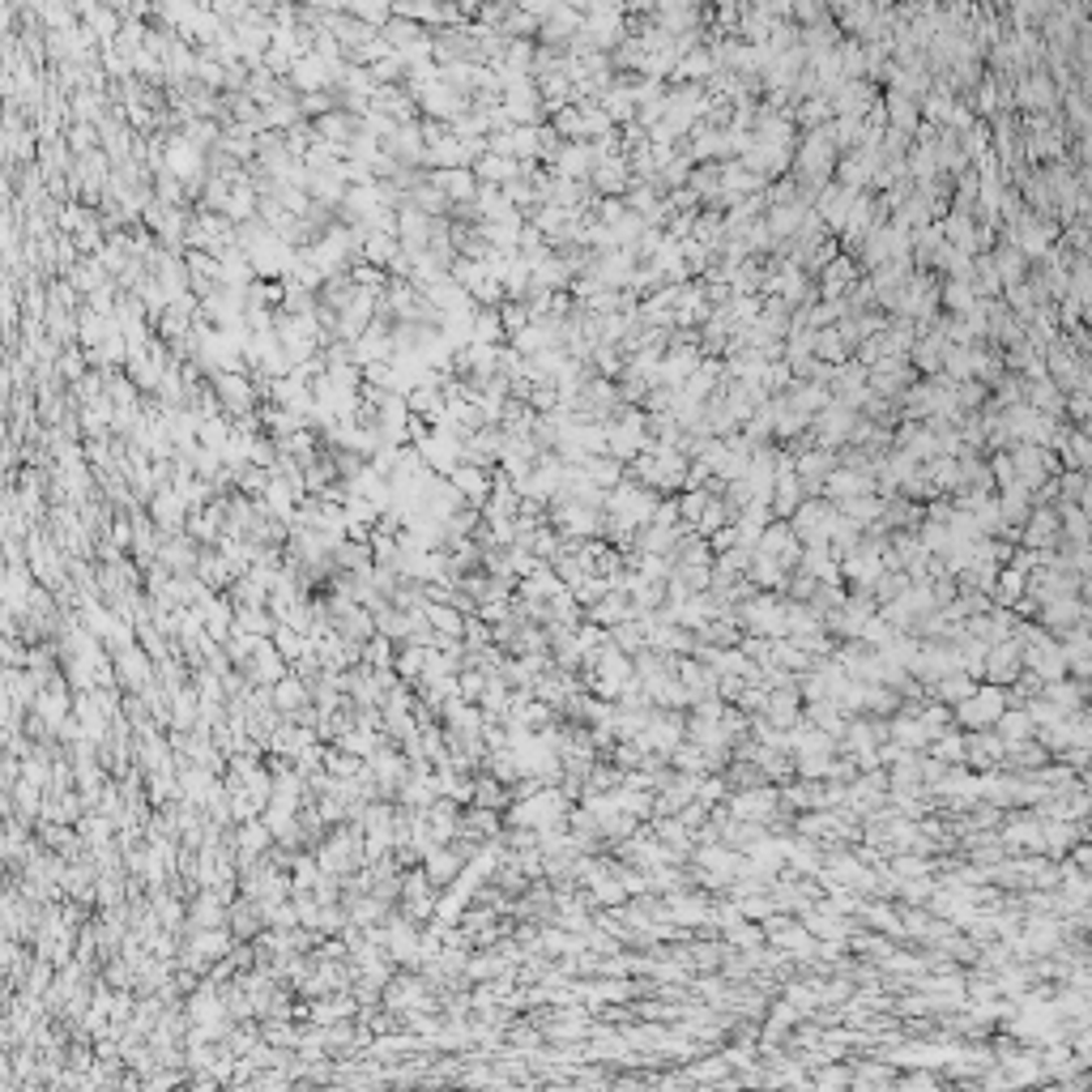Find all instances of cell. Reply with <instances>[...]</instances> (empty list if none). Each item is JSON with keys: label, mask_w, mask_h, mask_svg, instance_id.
Returning <instances> with one entry per match:
<instances>
[{"label": "cell", "mask_w": 1092, "mask_h": 1092, "mask_svg": "<svg viewBox=\"0 0 1092 1092\" xmlns=\"http://www.w3.org/2000/svg\"><path fill=\"white\" fill-rule=\"evenodd\" d=\"M1025 670V661H1020V640L1007 636V640H994L990 649H986V666H981V683H998V687H1007L1011 678Z\"/></svg>", "instance_id": "obj_8"}, {"label": "cell", "mask_w": 1092, "mask_h": 1092, "mask_svg": "<svg viewBox=\"0 0 1092 1092\" xmlns=\"http://www.w3.org/2000/svg\"><path fill=\"white\" fill-rule=\"evenodd\" d=\"M853 278H857V261L845 257V253H836V257L819 270V299H840Z\"/></svg>", "instance_id": "obj_15"}, {"label": "cell", "mask_w": 1092, "mask_h": 1092, "mask_svg": "<svg viewBox=\"0 0 1092 1092\" xmlns=\"http://www.w3.org/2000/svg\"><path fill=\"white\" fill-rule=\"evenodd\" d=\"M853 423H857V410H849L845 402H828L823 410H815L807 423L811 444H819V449H840V444H849Z\"/></svg>", "instance_id": "obj_2"}, {"label": "cell", "mask_w": 1092, "mask_h": 1092, "mask_svg": "<svg viewBox=\"0 0 1092 1092\" xmlns=\"http://www.w3.org/2000/svg\"><path fill=\"white\" fill-rule=\"evenodd\" d=\"M504 802H512V798H508V790H504V781H495V777H482V781H474V807L499 811V807H504Z\"/></svg>", "instance_id": "obj_28"}, {"label": "cell", "mask_w": 1092, "mask_h": 1092, "mask_svg": "<svg viewBox=\"0 0 1092 1092\" xmlns=\"http://www.w3.org/2000/svg\"><path fill=\"white\" fill-rule=\"evenodd\" d=\"M1007 457H1011L1016 482H1025L1029 491H1037L1046 478H1054V474L1063 470L1059 457H1054V449H1046V444H1011Z\"/></svg>", "instance_id": "obj_1"}, {"label": "cell", "mask_w": 1092, "mask_h": 1092, "mask_svg": "<svg viewBox=\"0 0 1092 1092\" xmlns=\"http://www.w3.org/2000/svg\"><path fill=\"white\" fill-rule=\"evenodd\" d=\"M832 516H836V504H832V499H823V495H807V499H802V504H798L790 516H785V521L794 525L798 542L807 547V542H828Z\"/></svg>", "instance_id": "obj_3"}, {"label": "cell", "mask_w": 1092, "mask_h": 1092, "mask_svg": "<svg viewBox=\"0 0 1092 1092\" xmlns=\"http://www.w3.org/2000/svg\"><path fill=\"white\" fill-rule=\"evenodd\" d=\"M581 470L589 474V482H594V487H602V491H611L615 482L623 478V461H615L611 453H589L585 461H581Z\"/></svg>", "instance_id": "obj_19"}, {"label": "cell", "mask_w": 1092, "mask_h": 1092, "mask_svg": "<svg viewBox=\"0 0 1092 1092\" xmlns=\"http://www.w3.org/2000/svg\"><path fill=\"white\" fill-rule=\"evenodd\" d=\"M606 640L615 644V649H623V653H640L644 649V628L636 619H623V623H615V628H606Z\"/></svg>", "instance_id": "obj_25"}, {"label": "cell", "mask_w": 1092, "mask_h": 1092, "mask_svg": "<svg viewBox=\"0 0 1092 1092\" xmlns=\"http://www.w3.org/2000/svg\"><path fill=\"white\" fill-rule=\"evenodd\" d=\"M909 585H913V581L905 577V572H901V568H892V572H880V577L871 581V594H875V602L884 606V602H892V598H901Z\"/></svg>", "instance_id": "obj_26"}, {"label": "cell", "mask_w": 1092, "mask_h": 1092, "mask_svg": "<svg viewBox=\"0 0 1092 1092\" xmlns=\"http://www.w3.org/2000/svg\"><path fill=\"white\" fill-rule=\"evenodd\" d=\"M589 188H594V196H623L632 188L628 158L615 154V158H606V163H598L594 171H589Z\"/></svg>", "instance_id": "obj_12"}, {"label": "cell", "mask_w": 1092, "mask_h": 1092, "mask_svg": "<svg viewBox=\"0 0 1092 1092\" xmlns=\"http://www.w3.org/2000/svg\"><path fill=\"white\" fill-rule=\"evenodd\" d=\"M973 687H977V678H969L964 670H947V674H939V678H935V683H930L926 691H930V700L960 705L964 695H973Z\"/></svg>", "instance_id": "obj_17"}, {"label": "cell", "mask_w": 1092, "mask_h": 1092, "mask_svg": "<svg viewBox=\"0 0 1092 1092\" xmlns=\"http://www.w3.org/2000/svg\"><path fill=\"white\" fill-rule=\"evenodd\" d=\"M880 508H884V499L875 495V491L849 495V499H840V504H836V512L845 516V521H853L857 529H867V525H875V521H880Z\"/></svg>", "instance_id": "obj_16"}, {"label": "cell", "mask_w": 1092, "mask_h": 1092, "mask_svg": "<svg viewBox=\"0 0 1092 1092\" xmlns=\"http://www.w3.org/2000/svg\"><path fill=\"white\" fill-rule=\"evenodd\" d=\"M901 1084H905V1088H935L939 1080H935V1076H926V1071H918V1076H905Z\"/></svg>", "instance_id": "obj_33"}, {"label": "cell", "mask_w": 1092, "mask_h": 1092, "mask_svg": "<svg viewBox=\"0 0 1092 1092\" xmlns=\"http://www.w3.org/2000/svg\"><path fill=\"white\" fill-rule=\"evenodd\" d=\"M674 504H678V521L695 529V521H700V512H705V504H709V491H705V487H687V491L674 495Z\"/></svg>", "instance_id": "obj_27"}, {"label": "cell", "mask_w": 1092, "mask_h": 1092, "mask_svg": "<svg viewBox=\"0 0 1092 1092\" xmlns=\"http://www.w3.org/2000/svg\"><path fill=\"white\" fill-rule=\"evenodd\" d=\"M998 845L1007 853H1042V815L1029 807L1011 819H998Z\"/></svg>", "instance_id": "obj_5"}, {"label": "cell", "mask_w": 1092, "mask_h": 1092, "mask_svg": "<svg viewBox=\"0 0 1092 1092\" xmlns=\"http://www.w3.org/2000/svg\"><path fill=\"white\" fill-rule=\"evenodd\" d=\"M828 393H832V402H845L849 410H857V406L867 402V393H871V388H867V367H863V363H857L853 354H849L845 363H836Z\"/></svg>", "instance_id": "obj_11"}, {"label": "cell", "mask_w": 1092, "mask_h": 1092, "mask_svg": "<svg viewBox=\"0 0 1092 1092\" xmlns=\"http://www.w3.org/2000/svg\"><path fill=\"white\" fill-rule=\"evenodd\" d=\"M474 175H478V184H508L512 175H521V163H516V158H508V154H487V158H482V163L474 167Z\"/></svg>", "instance_id": "obj_22"}, {"label": "cell", "mask_w": 1092, "mask_h": 1092, "mask_svg": "<svg viewBox=\"0 0 1092 1092\" xmlns=\"http://www.w3.org/2000/svg\"><path fill=\"white\" fill-rule=\"evenodd\" d=\"M465 863L461 853H444V849H436L432 853V863H427V875H432V884H449L453 875H457V867Z\"/></svg>", "instance_id": "obj_29"}, {"label": "cell", "mask_w": 1092, "mask_h": 1092, "mask_svg": "<svg viewBox=\"0 0 1092 1092\" xmlns=\"http://www.w3.org/2000/svg\"><path fill=\"white\" fill-rule=\"evenodd\" d=\"M1002 760V739L994 734V726L986 730H964V768L973 773H990Z\"/></svg>", "instance_id": "obj_10"}, {"label": "cell", "mask_w": 1092, "mask_h": 1092, "mask_svg": "<svg viewBox=\"0 0 1092 1092\" xmlns=\"http://www.w3.org/2000/svg\"><path fill=\"white\" fill-rule=\"evenodd\" d=\"M785 572H790V568H781L773 555H760L756 551V555H751L747 577H751V585H756V589H773V594H781V589H785Z\"/></svg>", "instance_id": "obj_18"}, {"label": "cell", "mask_w": 1092, "mask_h": 1092, "mask_svg": "<svg viewBox=\"0 0 1092 1092\" xmlns=\"http://www.w3.org/2000/svg\"><path fill=\"white\" fill-rule=\"evenodd\" d=\"M764 718L781 726V730H790L798 718H802V695H798V678L794 683H785V687H773L768 691V700H764Z\"/></svg>", "instance_id": "obj_13"}, {"label": "cell", "mask_w": 1092, "mask_h": 1092, "mask_svg": "<svg viewBox=\"0 0 1092 1092\" xmlns=\"http://www.w3.org/2000/svg\"><path fill=\"white\" fill-rule=\"evenodd\" d=\"M722 943L739 947V952H747V947H764V926H756L751 918H739V922L722 926Z\"/></svg>", "instance_id": "obj_24"}, {"label": "cell", "mask_w": 1092, "mask_h": 1092, "mask_svg": "<svg viewBox=\"0 0 1092 1092\" xmlns=\"http://www.w3.org/2000/svg\"><path fill=\"white\" fill-rule=\"evenodd\" d=\"M482 687H487V674H482V670H470V674L461 678V700H465V705H474L478 695H482Z\"/></svg>", "instance_id": "obj_32"}, {"label": "cell", "mask_w": 1092, "mask_h": 1092, "mask_svg": "<svg viewBox=\"0 0 1092 1092\" xmlns=\"http://www.w3.org/2000/svg\"><path fill=\"white\" fill-rule=\"evenodd\" d=\"M977 303V291L969 282H960V278H943L939 282V308H947L952 316H964Z\"/></svg>", "instance_id": "obj_20"}, {"label": "cell", "mask_w": 1092, "mask_h": 1092, "mask_svg": "<svg viewBox=\"0 0 1092 1092\" xmlns=\"http://www.w3.org/2000/svg\"><path fill=\"white\" fill-rule=\"evenodd\" d=\"M828 103H832V116H867L871 107L880 103V91H875L867 77H845L828 95Z\"/></svg>", "instance_id": "obj_9"}, {"label": "cell", "mask_w": 1092, "mask_h": 1092, "mask_svg": "<svg viewBox=\"0 0 1092 1092\" xmlns=\"http://www.w3.org/2000/svg\"><path fill=\"white\" fill-rule=\"evenodd\" d=\"M930 756L935 760H943V764H964V730L960 726H947L943 734H935V739H930Z\"/></svg>", "instance_id": "obj_23"}, {"label": "cell", "mask_w": 1092, "mask_h": 1092, "mask_svg": "<svg viewBox=\"0 0 1092 1092\" xmlns=\"http://www.w3.org/2000/svg\"><path fill=\"white\" fill-rule=\"evenodd\" d=\"M884 120H888V129H901V133H918V124H922V112H918V99H909L901 91H888L884 99Z\"/></svg>", "instance_id": "obj_14"}, {"label": "cell", "mask_w": 1092, "mask_h": 1092, "mask_svg": "<svg viewBox=\"0 0 1092 1092\" xmlns=\"http://www.w3.org/2000/svg\"><path fill=\"white\" fill-rule=\"evenodd\" d=\"M726 1059H709V1063H695L691 1071H687V1080H722L726 1076Z\"/></svg>", "instance_id": "obj_30"}, {"label": "cell", "mask_w": 1092, "mask_h": 1092, "mask_svg": "<svg viewBox=\"0 0 1092 1092\" xmlns=\"http://www.w3.org/2000/svg\"><path fill=\"white\" fill-rule=\"evenodd\" d=\"M1020 598H1025V572H1016L1011 564H1002V568H998V581H994V589H990V602H994V606H1007V611H1011Z\"/></svg>", "instance_id": "obj_21"}, {"label": "cell", "mask_w": 1092, "mask_h": 1092, "mask_svg": "<svg viewBox=\"0 0 1092 1092\" xmlns=\"http://www.w3.org/2000/svg\"><path fill=\"white\" fill-rule=\"evenodd\" d=\"M756 551H760V555H773L781 568H794L798 555H802V542H798V533H794V525L785 521V516H773V521L760 529Z\"/></svg>", "instance_id": "obj_7"}, {"label": "cell", "mask_w": 1092, "mask_h": 1092, "mask_svg": "<svg viewBox=\"0 0 1092 1092\" xmlns=\"http://www.w3.org/2000/svg\"><path fill=\"white\" fill-rule=\"evenodd\" d=\"M913 380H918V371H913V363L905 359V354H884L880 363L867 367V388L880 393V398H892V402H897Z\"/></svg>", "instance_id": "obj_4"}, {"label": "cell", "mask_w": 1092, "mask_h": 1092, "mask_svg": "<svg viewBox=\"0 0 1092 1092\" xmlns=\"http://www.w3.org/2000/svg\"><path fill=\"white\" fill-rule=\"evenodd\" d=\"M815 1084H828V1088L832 1084H853V1067H828L823 1063V1071L815 1067Z\"/></svg>", "instance_id": "obj_31"}, {"label": "cell", "mask_w": 1092, "mask_h": 1092, "mask_svg": "<svg viewBox=\"0 0 1092 1092\" xmlns=\"http://www.w3.org/2000/svg\"><path fill=\"white\" fill-rule=\"evenodd\" d=\"M1050 636H1067L1076 623H1088V602L1084 594H1063V598H1050L1037 606V615H1033Z\"/></svg>", "instance_id": "obj_6"}]
</instances>
